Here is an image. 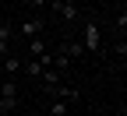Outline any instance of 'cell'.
I'll use <instances>...</instances> for the list:
<instances>
[{"label":"cell","instance_id":"1","mask_svg":"<svg viewBox=\"0 0 127 116\" xmlns=\"http://www.w3.org/2000/svg\"><path fill=\"white\" fill-rule=\"evenodd\" d=\"M81 46H85V53H102V32H99V25L95 21H88L85 25V32H81Z\"/></svg>","mask_w":127,"mask_h":116},{"label":"cell","instance_id":"2","mask_svg":"<svg viewBox=\"0 0 127 116\" xmlns=\"http://www.w3.org/2000/svg\"><path fill=\"white\" fill-rule=\"evenodd\" d=\"M50 7H53V14L60 21H78V11H81V4H78V0H50Z\"/></svg>","mask_w":127,"mask_h":116},{"label":"cell","instance_id":"3","mask_svg":"<svg viewBox=\"0 0 127 116\" xmlns=\"http://www.w3.org/2000/svg\"><path fill=\"white\" fill-rule=\"evenodd\" d=\"M14 109H18V85L7 77L0 85V113H14Z\"/></svg>","mask_w":127,"mask_h":116},{"label":"cell","instance_id":"4","mask_svg":"<svg viewBox=\"0 0 127 116\" xmlns=\"http://www.w3.org/2000/svg\"><path fill=\"white\" fill-rule=\"evenodd\" d=\"M18 35H21V39H35V35H42V21H39V18H25V21L18 25Z\"/></svg>","mask_w":127,"mask_h":116},{"label":"cell","instance_id":"5","mask_svg":"<svg viewBox=\"0 0 127 116\" xmlns=\"http://www.w3.org/2000/svg\"><path fill=\"white\" fill-rule=\"evenodd\" d=\"M53 95L60 98V102H78V98H81V92L71 88V85H57V88H53Z\"/></svg>","mask_w":127,"mask_h":116},{"label":"cell","instance_id":"6","mask_svg":"<svg viewBox=\"0 0 127 116\" xmlns=\"http://www.w3.org/2000/svg\"><path fill=\"white\" fill-rule=\"evenodd\" d=\"M60 77H64V74H60L57 67H46V70L39 74V81H42V85H46V88H50V92H53V88L60 85Z\"/></svg>","mask_w":127,"mask_h":116},{"label":"cell","instance_id":"7","mask_svg":"<svg viewBox=\"0 0 127 116\" xmlns=\"http://www.w3.org/2000/svg\"><path fill=\"white\" fill-rule=\"evenodd\" d=\"M21 70H25L28 77H35V81H39V74H42L46 67H42V60H39V56H32V60H25V63H21Z\"/></svg>","mask_w":127,"mask_h":116},{"label":"cell","instance_id":"8","mask_svg":"<svg viewBox=\"0 0 127 116\" xmlns=\"http://www.w3.org/2000/svg\"><path fill=\"white\" fill-rule=\"evenodd\" d=\"M21 63H25L21 56H11V53H4V70H7L11 77H14V74H21Z\"/></svg>","mask_w":127,"mask_h":116},{"label":"cell","instance_id":"9","mask_svg":"<svg viewBox=\"0 0 127 116\" xmlns=\"http://www.w3.org/2000/svg\"><path fill=\"white\" fill-rule=\"evenodd\" d=\"M46 49H50V46H46V39H42V35H35V39H28V56H42Z\"/></svg>","mask_w":127,"mask_h":116},{"label":"cell","instance_id":"10","mask_svg":"<svg viewBox=\"0 0 127 116\" xmlns=\"http://www.w3.org/2000/svg\"><path fill=\"white\" fill-rule=\"evenodd\" d=\"M60 49H64V56H71V60H74V56H85L81 39H78V42H67V46H60Z\"/></svg>","mask_w":127,"mask_h":116},{"label":"cell","instance_id":"11","mask_svg":"<svg viewBox=\"0 0 127 116\" xmlns=\"http://www.w3.org/2000/svg\"><path fill=\"white\" fill-rule=\"evenodd\" d=\"M64 113H67V102H60V98H57V102L50 106V116H64Z\"/></svg>","mask_w":127,"mask_h":116},{"label":"cell","instance_id":"12","mask_svg":"<svg viewBox=\"0 0 127 116\" xmlns=\"http://www.w3.org/2000/svg\"><path fill=\"white\" fill-rule=\"evenodd\" d=\"M117 32H120V35L127 32V14H120V18H117Z\"/></svg>","mask_w":127,"mask_h":116},{"label":"cell","instance_id":"13","mask_svg":"<svg viewBox=\"0 0 127 116\" xmlns=\"http://www.w3.org/2000/svg\"><path fill=\"white\" fill-rule=\"evenodd\" d=\"M28 4H32V7H46L50 0H28Z\"/></svg>","mask_w":127,"mask_h":116},{"label":"cell","instance_id":"14","mask_svg":"<svg viewBox=\"0 0 127 116\" xmlns=\"http://www.w3.org/2000/svg\"><path fill=\"white\" fill-rule=\"evenodd\" d=\"M78 4H85V0H78Z\"/></svg>","mask_w":127,"mask_h":116},{"label":"cell","instance_id":"15","mask_svg":"<svg viewBox=\"0 0 127 116\" xmlns=\"http://www.w3.org/2000/svg\"><path fill=\"white\" fill-rule=\"evenodd\" d=\"M0 25H4V18H0Z\"/></svg>","mask_w":127,"mask_h":116},{"label":"cell","instance_id":"16","mask_svg":"<svg viewBox=\"0 0 127 116\" xmlns=\"http://www.w3.org/2000/svg\"><path fill=\"white\" fill-rule=\"evenodd\" d=\"M46 116H50V113H46Z\"/></svg>","mask_w":127,"mask_h":116}]
</instances>
